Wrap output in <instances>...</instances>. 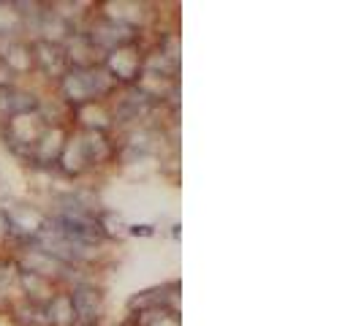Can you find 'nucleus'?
Masks as SVG:
<instances>
[{"label":"nucleus","instance_id":"nucleus-1","mask_svg":"<svg viewBox=\"0 0 364 326\" xmlns=\"http://www.w3.org/2000/svg\"><path fill=\"white\" fill-rule=\"evenodd\" d=\"M60 95H63V104H68V107L74 109L98 101L90 68H68L65 77L60 79Z\"/></svg>","mask_w":364,"mask_h":326},{"label":"nucleus","instance_id":"nucleus-8","mask_svg":"<svg viewBox=\"0 0 364 326\" xmlns=\"http://www.w3.org/2000/svg\"><path fill=\"white\" fill-rule=\"evenodd\" d=\"M104 68H107L109 74H112V79H117V82H134V79L139 77V71H141V58L136 55V49H131V47L112 49L107 63H104Z\"/></svg>","mask_w":364,"mask_h":326},{"label":"nucleus","instance_id":"nucleus-9","mask_svg":"<svg viewBox=\"0 0 364 326\" xmlns=\"http://www.w3.org/2000/svg\"><path fill=\"white\" fill-rule=\"evenodd\" d=\"M58 166H60L68 177H76V174L90 169V161H87L85 144H82V134H68V141H65V147H63V156H60V161H58Z\"/></svg>","mask_w":364,"mask_h":326},{"label":"nucleus","instance_id":"nucleus-6","mask_svg":"<svg viewBox=\"0 0 364 326\" xmlns=\"http://www.w3.org/2000/svg\"><path fill=\"white\" fill-rule=\"evenodd\" d=\"M41 109V98L31 90H19V87H6L0 90V114L6 120L19 117V114H33Z\"/></svg>","mask_w":364,"mask_h":326},{"label":"nucleus","instance_id":"nucleus-2","mask_svg":"<svg viewBox=\"0 0 364 326\" xmlns=\"http://www.w3.org/2000/svg\"><path fill=\"white\" fill-rule=\"evenodd\" d=\"M16 269L33 272V275L52 280V283L68 278V272H71V266L65 264V261H60V259H55V256H49V253L36 250V248H22L19 261H16Z\"/></svg>","mask_w":364,"mask_h":326},{"label":"nucleus","instance_id":"nucleus-4","mask_svg":"<svg viewBox=\"0 0 364 326\" xmlns=\"http://www.w3.org/2000/svg\"><path fill=\"white\" fill-rule=\"evenodd\" d=\"M65 141H68L65 125H46L41 139L36 141V147H33V163H38V166H55L60 161Z\"/></svg>","mask_w":364,"mask_h":326},{"label":"nucleus","instance_id":"nucleus-5","mask_svg":"<svg viewBox=\"0 0 364 326\" xmlns=\"http://www.w3.org/2000/svg\"><path fill=\"white\" fill-rule=\"evenodd\" d=\"M68 296H71V305H74L76 321H82V326H95L101 308H104V294L95 286L79 283Z\"/></svg>","mask_w":364,"mask_h":326},{"label":"nucleus","instance_id":"nucleus-12","mask_svg":"<svg viewBox=\"0 0 364 326\" xmlns=\"http://www.w3.org/2000/svg\"><path fill=\"white\" fill-rule=\"evenodd\" d=\"M11 313L16 315L19 326H49V313L44 305H33L28 299H22V302H16Z\"/></svg>","mask_w":364,"mask_h":326},{"label":"nucleus","instance_id":"nucleus-3","mask_svg":"<svg viewBox=\"0 0 364 326\" xmlns=\"http://www.w3.org/2000/svg\"><path fill=\"white\" fill-rule=\"evenodd\" d=\"M33 47V63H36V71H41L46 79H58L60 82L65 77V71L71 68V63L65 58V49L63 44H49V41H36Z\"/></svg>","mask_w":364,"mask_h":326},{"label":"nucleus","instance_id":"nucleus-11","mask_svg":"<svg viewBox=\"0 0 364 326\" xmlns=\"http://www.w3.org/2000/svg\"><path fill=\"white\" fill-rule=\"evenodd\" d=\"M46 313H49V326H76V313L74 305H71V296L68 294H58L49 305H46Z\"/></svg>","mask_w":364,"mask_h":326},{"label":"nucleus","instance_id":"nucleus-7","mask_svg":"<svg viewBox=\"0 0 364 326\" xmlns=\"http://www.w3.org/2000/svg\"><path fill=\"white\" fill-rule=\"evenodd\" d=\"M16 286L22 288V299H28L33 305H44L46 308L58 296V283L38 278L33 272H22V269H16Z\"/></svg>","mask_w":364,"mask_h":326},{"label":"nucleus","instance_id":"nucleus-13","mask_svg":"<svg viewBox=\"0 0 364 326\" xmlns=\"http://www.w3.org/2000/svg\"><path fill=\"white\" fill-rule=\"evenodd\" d=\"M25 22L19 19V14L14 11V6L11 3H0V38H9V36H14L19 33Z\"/></svg>","mask_w":364,"mask_h":326},{"label":"nucleus","instance_id":"nucleus-10","mask_svg":"<svg viewBox=\"0 0 364 326\" xmlns=\"http://www.w3.org/2000/svg\"><path fill=\"white\" fill-rule=\"evenodd\" d=\"M0 58L9 63V68L14 71L16 77H19V74H33V71H36V63H33V47L28 44V41H19V38L9 41L6 47L0 49Z\"/></svg>","mask_w":364,"mask_h":326},{"label":"nucleus","instance_id":"nucleus-14","mask_svg":"<svg viewBox=\"0 0 364 326\" xmlns=\"http://www.w3.org/2000/svg\"><path fill=\"white\" fill-rule=\"evenodd\" d=\"M16 82V74L9 68V63L0 58V90H6V87H14Z\"/></svg>","mask_w":364,"mask_h":326}]
</instances>
